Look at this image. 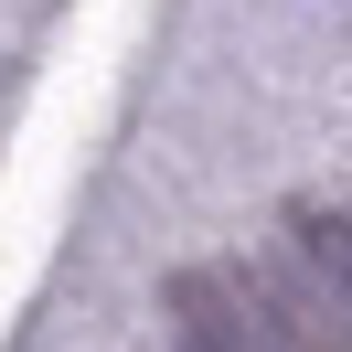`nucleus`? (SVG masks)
Instances as JSON below:
<instances>
[{"mask_svg":"<svg viewBox=\"0 0 352 352\" xmlns=\"http://www.w3.org/2000/svg\"><path fill=\"white\" fill-rule=\"evenodd\" d=\"M288 235H299V256L320 267V278H352V214H320V203H309Z\"/></svg>","mask_w":352,"mask_h":352,"instance_id":"nucleus-1","label":"nucleus"}]
</instances>
